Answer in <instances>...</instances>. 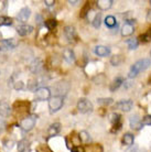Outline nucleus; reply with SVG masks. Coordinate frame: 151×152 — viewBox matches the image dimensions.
Returning a JSON list of instances; mask_svg holds the SVG:
<instances>
[{
	"mask_svg": "<svg viewBox=\"0 0 151 152\" xmlns=\"http://www.w3.org/2000/svg\"><path fill=\"white\" fill-rule=\"evenodd\" d=\"M44 4H45L46 6L51 7V6H53V4H55V1H54V0H45V1H44Z\"/></svg>",
	"mask_w": 151,
	"mask_h": 152,
	"instance_id": "37",
	"label": "nucleus"
},
{
	"mask_svg": "<svg viewBox=\"0 0 151 152\" xmlns=\"http://www.w3.org/2000/svg\"><path fill=\"white\" fill-rule=\"evenodd\" d=\"M12 147H13V141L11 140H8L4 142V148L7 149V150H10V149H12Z\"/></svg>",
	"mask_w": 151,
	"mask_h": 152,
	"instance_id": "35",
	"label": "nucleus"
},
{
	"mask_svg": "<svg viewBox=\"0 0 151 152\" xmlns=\"http://www.w3.org/2000/svg\"><path fill=\"white\" fill-rule=\"evenodd\" d=\"M61 131V124L60 122H55V124H52V125L49 127L48 129V133H49L50 137H53V136H56L57 133Z\"/></svg>",
	"mask_w": 151,
	"mask_h": 152,
	"instance_id": "17",
	"label": "nucleus"
},
{
	"mask_svg": "<svg viewBox=\"0 0 151 152\" xmlns=\"http://www.w3.org/2000/svg\"><path fill=\"white\" fill-rule=\"evenodd\" d=\"M63 57L67 63H73L75 61V54L71 49H65L63 52Z\"/></svg>",
	"mask_w": 151,
	"mask_h": 152,
	"instance_id": "18",
	"label": "nucleus"
},
{
	"mask_svg": "<svg viewBox=\"0 0 151 152\" xmlns=\"http://www.w3.org/2000/svg\"><path fill=\"white\" fill-rule=\"evenodd\" d=\"M26 149V140L23 139V140L19 141L18 142V151L19 152H24Z\"/></svg>",
	"mask_w": 151,
	"mask_h": 152,
	"instance_id": "29",
	"label": "nucleus"
},
{
	"mask_svg": "<svg viewBox=\"0 0 151 152\" xmlns=\"http://www.w3.org/2000/svg\"><path fill=\"white\" fill-rule=\"evenodd\" d=\"M140 40L141 42H144V43H147V42L151 41V32H147V33H144V34L140 35Z\"/></svg>",
	"mask_w": 151,
	"mask_h": 152,
	"instance_id": "30",
	"label": "nucleus"
},
{
	"mask_svg": "<svg viewBox=\"0 0 151 152\" xmlns=\"http://www.w3.org/2000/svg\"><path fill=\"white\" fill-rule=\"evenodd\" d=\"M32 31H33V27L29 26V24H22V26L18 27V29H17L18 34L21 35V37H26V35L30 34Z\"/></svg>",
	"mask_w": 151,
	"mask_h": 152,
	"instance_id": "10",
	"label": "nucleus"
},
{
	"mask_svg": "<svg viewBox=\"0 0 151 152\" xmlns=\"http://www.w3.org/2000/svg\"><path fill=\"white\" fill-rule=\"evenodd\" d=\"M4 127H6V124H4V120H0V133L4 131Z\"/></svg>",
	"mask_w": 151,
	"mask_h": 152,
	"instance_id": "38",
	"label": "nucleus"
},
{
	"mask_svg": "<svg viewBox=\"0 0 151 152\" xmlns=\"http://www.w3.org/2000/svg\"><path fill=\"white\" fill-rule=\"evenodd\" d=\"M19 44V42L15 39H7V40H2L0 42V51H7V50H12L17 48Z\"/></svg>",
	"mask_w": 151,
	"mask_h": 152,
	"instance_id": "5",
	"label": "nucleus"
},
{
	"mask_svg": "<svg viewBox=\"0 0 151 152\" xmlns=\"http://www.w3.org/2000/svg\"><path fill=\"white\" fill-rule=\"evenodd\" d=\"M132 102L131 100H120L119 103L116 104V108L117 109H120L122 111H129L132 108Z\"/></svg>",
	"mask_w": 151,
	"mask_h": 152,
	"instance_id": "9",
	"label": "nucleus"
},
{
	"mask_svg": "<svg viewBox=\"0 0 151 152\" xmlns=\"http://www.w3.org/2000/svg\"><path fill=\"white\" fill-rule=\"evenodd\" d=\"M105 24L108 28H110V29L114 28V27L117 28V22H116V19H115V17H114V15H108V17H106Z\"/></svg>",
	"mask_w": 151,
	"mask_h": 152,
	"instance_id": "22",
	"label": "nucleus"
},
{
	"mask_svg": "<svg viewBox=\"0 0 151 152\" xmlns=\"http://www.w3.org/2000/svg\"><path fill=\"white\" fill-rule=\"evenodd\" d=\"M68 2H70L71 4H76L77 2H78V1H68Z\"/></svg>",
	"mask_w": 151,
	"mask_h": 152,
	"instance_id": "41",
	"label": "nucleus"
},
{
	"mask_svg": "<svg viewBox=\"0 0 151 152\" xmlns=\"http://www.w3.org/2000/svg\"><path fill=\"white\" fill-rule=\"evenodd\" d=\"M12 19L8 17H0V26H11Z\"/></svg>",
	"mask_w": 151,
	"mask_h": 152,
	"instance_id": "25",
	"label": "nucleus"
},
{
	"mask_svg": "<svg viewBox=\"0 0 151 152\" xmlns=\"http://www.w3.org/2000/svg\"><path fill=\"white\" fill-rule=\"evenodd\" d=\"M110 62H111V64H113L114 66H118V65H119L121 62H122V58H121L120 55H115V56L111 57Z\"/></svg>",
	"mask_w": 151,
	"mask_h": 152,
	"instance_id": "27",
	"label": "nucleus"
},
{
	"mask_svg": "<svg viewBox=\"0 0 151 152\" xmlns=\"http://www.w3.org/2000/svg\"><path fill=\"white\" fill-rule=\"evenodd\" d=\"M37 116L35 115H30L28 117L23 118L21 122H20V128L23 130V131H30L34 128L35 126V122H37Z\"/></svg>",
	"mask_w": 151,
	"mask_h": 152,
	"instance_id": "3",
	"label": "nucleus"
},
{
	"mask_svg": "<svg viewBox=\"0 0 151 152\" xmlns=\"http://www.w3.org/2000/svg\"><path fill=\"white\" fill-rule=\"evenodd\" d=\"M89 8H91V6H89V4L87 2L85 6H84V8L82 9V12H81V17H86V15L89 12Z\"/></svg>",
	"mask_w": 151,
	"mask_h": 152,
	"instance_id": "33",
	"label": "nucleus"
},
{
	"mask_svg": "<svg viewBox=\"0 0 151 152\" xmlns=\"http://www.w3.org/2000/svg\"><path fill=\"white\" fill-rule=\"evenodd\" d=\"M114 1L113 0H98L96 4H97V7L99 9H102V10H107V9H109L111 6H113Z\"/></svg>",
	"mask_w": 151,
	"mask_h": 152,
	"instance_id": "19",
	"label": "nucleus"
},
{
	"mask_svg": "<svg viewBox=\"0 0 151 152\" xmlns=\"http://www.w3.org/2000/svg\"><path fill=\"white\" fill-rule=\"evenodd\" d=\"M23 87H24V84L21 80L13 83V88H15V91H21V89H23Z\"/></svg>",
	"mask_w": 151,
	"mask_h": 152,
	"instance_id": "34",
	"label": "nucleus"
},
{
	"mask_svg": "<svg viewBox=\"0 0 151 152\" xmlns=\"http://www.w3.org/2000/svg\"><path fill=\"white\" fill-rule=\"evenodd\" d=\"M133 141H135V137H133V134L130 132H127L125 133V136L122 138V143L126 145H133Z\"/></svg>",
	"mask_w": 151,
	"mask_h": 152,
	"instance_id": "21",
	"label": "nucleus"
},
{
	"mask_svg": "<svg viewBox=\"0 0 151 152\" xmlns=\"http://www.w3.org/2000/svg\"><path fill=\"white\" fill-rule=\"evenodd\" d=\"M78 138H79V140L82 141V142H84V143H88V142L91 141V136H89L88 132H86V131H81Z\"/></svg>",
	"mask_w": 151,
	"mask_h": 152,
	"instance_id": "23",
	"label": "nucleus"
},
{
	"mask_svg": "<svg viewBox=\"0 0 151 152\" xmlns=\"http://www.w3.org/2000/svg\"><path fill=\"white\" fill-rule=\"evenodd\" d=\"M135 31V28H133V24L129 22H126L124 24V27L121 29V35L122 37H128V35H131Z\"/></svg>",
	"mask_w": 151,
	"mask_h": 152,
	"instance_id": "13",
	"label": "nucleus"
},
{
	"mask_svg": "<svg viewBox=\"0 0 151 152\" xmlns=\"http://www.w3.org/2000/svg\"><path fill=\"white\" fill-rule=\"evenodd\" d=\"M77 109L82 114H87L93 110V104L86 98H81L77 103Z\"/></svg>",
	"mask_w": 151,
	"mask_h": 152,
	"instance_id": "4",
	"label": "nucleus"
},
{
	"mask_svg": "<svg viewBox=\"0 0 151 152\" xmlns=\"http://www.w3.org/2000/svg\"><path fill=\"white\" fill-rule=\"evenodd\" d=\"M95 53L97 54L98 56H107V55H109V53H110V49L107 48V46L98 45L95 48Z\"/></svg>",
	"mask_w": 151,
	"mask_h": 152,
	"instance_id": "16",
	"label": "nucleus"
},
{
	"mask_svg": "<svg viewBox=\"0 0 151 152\" xmlns=\"http://www.w3.org/2000/svg\"><path fill=\"white\" fill-rule=\"evenodd\" d=\"M35 20L38 21L39 24H42V23H43V22H42V21H43V20H42V17H41V15H37V18H35Z\"/></svg>",
	"mask_w": 151,
	"mask_h": 152,
	"instance_id": "40",
	"label": "nucleus"
},
{
	"mask_svg": "<svg viewBox=\"0 0 151 152\" xmlns=\"http://www.w3.org/2000/svg\"><path fill=\"white\" fill-rule=\"evenodd\" d=\"M137 150H138V147H137V145H133L131 148H129L126 152H137Z\"/></svg>",
	"mask_w": 151,
	"mask_h": 152,
	"instance_id": "39",
	"label": "nucleus"
},
{
	"mask_svg": "<svg viewBox=\"0 0 151 152\" xmlns=\"http://www.w3.org/2000/svg\"><path fill=\"white\" fill-rule=\"evenodd\" d=\"M97 102L100 105H110L113 103V98H99L97 99Z\"/></svg>",
	"mask_w": 151,
	"mask_h": 152,
	"instance_id": "32",
	"label": "nucleus"
},
{
	"mask_svg": "<svg viewBox=\"0 0 151 152\" xmlns=\"http://www.w3.org/2000/svg\"><path fill=\"white\" fill-rule=\"evenodd\" d=\"M151 65V62L149 58H142V60H139L137 61L135 64L131 66V69L129 71V77L132 78V77H136L140 72H144Z\"/></svg>",
	"mask_w": 151,
	"mask_h": 152,
	"instance_id": "1",
	"label": "nucleus"
},
{
	"mask_svg": "<svg viewBox=\"0 0 151 152\" xmlns=\"http://www.w3.org/2000/svg\"><path fill=\"white\" fill-rule=\"evenodd\" d=\"M64 34L68 41H73L76 37L74 27H72V26H66V27L64 28Z\"/></svg>",
	"mask_w": 151,
	"mask_h": 152,
	"instance_id": "14",
	"label": "nucleus"
},
{
	"mask_svg": "<svg viewBox=\"0 0 151 152\" xmlns=\"http://www.w3.org/2000/svg\"><path fill=\"white\" fill-rule=\"evenodd\" d=\"M141 124H142V126H151V115L144 116L141 120Z\"/></svg>",
	"mask_w": 151,
	"mask_h": 152,
	"instance_id": "31",
	"label": "nucleus"
},
{
	"mask_svg": "<svg viewBox=\"0 0 151 152\" xmlns=\"http://www.w3.org/2000/svg\"><path fill=\"white\" fill-rule=\"evenodd\" d=\"M63 104H64V99H63L62 96H54L52 98H50L49 100L50 113L54 114V113L59 111L63 107Z\"/></svg>",
	"mask_w": 151,
	"mask_h": 152,
	"instance_id": "2",
	"label": "nucleus"
},
{
	"mask_svg": "<svg viewBox=\"0 0 151 152\" xmlns=\"http://www.w3.org/2000/svg\"><path fill=\"white\" fill-rule=\"evenodd\" d=\"M127 44H128V48L130 50H136L139 45V42L137 39H129V40H127Z\"/></svg>",
	"mask_w": 151,
	"mask_h": 152,
	"instance_id": "24",
	"label": "nucleus"
},
{
	"mask_svg": "<svg viewBox=\"0 0 151 152\" xmlns=\"http://www.w3.org/2000/svg\"><path fill=\"white\" fill-rule=\"evenodd\" d=\"M129 122H130V127L133 128V129H140L141 126H142L141 120H140V118L138 115H133V116H131Z\"/></svg>",
	"mask_w": 151,
	"mask_h": 152,
	"instance_id": "15",
	"label": "nucleus"
},
{
	"mask_svg": "<svg viewBox=\"0 0 151 152\" xmlns=\"http://www.w3.org/2000/svg\"><path fill=\"white\" fill-rule=\"evenodd\" d=\"M51 97V91L48 87H39L35 91V98L38 100H48Z\"/></svg>",
	"mask_w": 151,
	"mask_h": 152,
	"instance_id": "6",
	"label": "nucleus"
},
{
	"mask_svg": "<svg viewBox=\"0 0 151 152\" xmlns=\"http://www.w3.org/2000/svg\"><path fill=\"white\" fill-rule=\"evenodd\" d=\"M122 83H124V78H122V77H120V76H119V77H116V78L113 80V83L110 84V87H109L110 91H115L116 89H118V88L121 86Z\"/></svg>",
	"mask_w": 151,
	"mask_h": 152,
	"instance_id": "20",
	"label": "nucleus"
},
{
	"mask_svg": "<svg viewBox=\"0 0 151 152\" xmlns=\"http://www.w3.org/2000/svg\"><path fill=\"white\" fill-rule=\"evenodd\" d=\"M150 152H151V147H150Z\"/></svg>",
	"mask_w": 151,
	"mask_h": 152,
	"instance_id": "42",
	"label": "nucleus"
},
{
	"mask_svg": "<svg viewBox=\"0 0 151 152\" xmlns=\"http://www.w3.org/2000/svg\"><path fill=\"white\" fill-rule=\"evenodd\" d=\"M12 113V109L11 107L9 106L7 103H4V102H2V103H0V116L1 117H9L10 115H11Z\"/></svg>",
	"mask_w": 151,
	"mask_h": 152,
	"instance_id": "11",
	"label": "nucleus"
},
{
	"mask_svg": "<svg viewBox=\"0 0 151 152\" xmlns=\"http://www.w3.org/2000/svg\"><path fill=\"white\" fill-rule=\"evenodd\" d=\"M44 24H45V27L49 29V30H53L54 28L56 27V21L55 20H53V19H51V20H48V21H45L44 22Z\"/></svg>",
	"mask_w": 151,
	"mask_h": 152,
	"instance_id": "28",
	"label": "nucleus"
},
{
	"mask_svg": "<svg viewBox=\"0 0 151 152\" xmlns=\"http://www.w3.org/2000/svg\"><path fill=\"white\" fill-rule=\"evenodd\" d=\"M72 152H85V150H84V148H82V147L76 145V147H74V148L72 149Z\"/></svg>",
	"mask_w": 151,
	"mask_h": 152,
	"instance_id": "36",
	"label": "nucleus"
},
{
	"mask_svg": "<svg viewBox=\"0 0 151 152\" xmlns=\"http://www.w3.org/2000/svg\"><path fill=\"white\" fill-rule=\"evenodd\" d=\"M100 21H102V13H97L96 15V17L94 18V20H93V26H94V28H99L100 27Z\"/></svg>",
	"mask_w": 151,
	"mask_h": 152,
	"instance_id": "26",
	"label": "nucleus"
},
{
	"mask_svg": "<svg viewBox=\"0 0 151 152\" xmlns=\"http://www.w3.org/2000/svg\"><path fill=\"white\" fill-rule=\"evenodd\" d=\"M30 15H31L30 8L24 7V8H22L19 11V13L17 15V19L19 20L20 22H26V20L30 18Z\"/></svg>",
	"mask_w": 151,
	"mask_h": 152,
	"instance_id": "7",
	"label": "nucleus"
},
{
	"mask_svg": "<svg viewBox=\"0 0 151 152\" xmlns=\"http://www.w3.org/2000/svg\"><path fill=\"white\" fill-rule=\"evenodd\" d=\"M110 121L113 122V132H115V130L117 131V130L120 129L121 127V121H120V115L119 114H116V113H113V114L110 115Z\"/></svg>",
	"mask_w": 151,
	"mask_h": 152,
	"instance_id": "8",
	"label": "nucleus"
},
{
	"mask_svg": "<svg viewBox=\"0 0 151 152\" xmlns=\"http://www.w3.org/2000/svg\"><path fill=\"white\" fill-rule=\"evenodd\" d=\"M42 69H43V63H42V61L40 60V58L34 60L30 65V71L32 73H34V74L39 73Z\"/></svg>",
	"mask_w": 151,
	"mask_h": 152,
	"instance_id": "12",
	"label": "nucleus"
}]
</instances>
